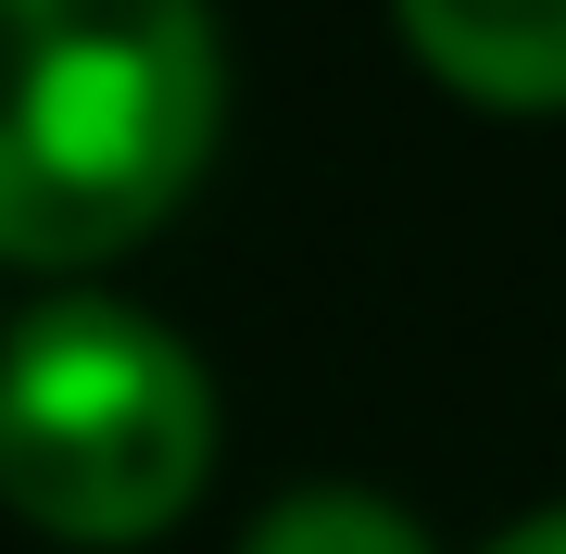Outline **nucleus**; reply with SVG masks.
I'll use <instances>...</instances> for the list:
<instances>
[{
    "label": "nucleus",
    "instance_id": "obj_5",
    "mask_svg": "<svg viewBox=\"0 0 566 554\" xmlns=\"http://www.w3.org/2000/svg\"><path fill=\"white\" fill-rule=\"evenodd\" d=\"M479 554H566V504H542V516H516L504 542H479Z\"/></svg>",
    "mask_w": 566,
    "mask_h": 554
},
{
    "label": "nucleus",
    "instance_id": "obj_2",
    "mask_svg": "<svg viewBox=\"0 0 566 554\" xmlns=\"http://www.w3.org/2000/svg\"><path fill=\"white\" fill-rule=\"evenodd\" d=\"M214 378L164 315L51 290L0 328V492L63 542H139L202 492Z\"/></svg>",
    "mask_w": 566,
    "mask_h": 554
},
{
    "label": "nucleus",
    "instance_id": "obj_1",
    "mask_svg": "<svg viewBox=\"0 0 566 554\" xmlns=\"http://www.w3.org/2000/svg\"><path fill=\"white\" fill-rule=\"evenodd\" d=\"M214 0H0V252L88 265L202 177Z\"/></svg>",
    "mask_w": 566,
    "mask_h": 554
},
{
    "label": "nucleus",
    "instance_id": "obj_4",
    "mask_svg": "<svg viewBox=\"0 0 566 554\" xmlns=\"http://www.w3.org/2000/svg\"><path fill=\"white\" fill-rule=\"evenodd\" d=\"M240 554H428V530H416V504L365 492V479H303L240 530Z\"/></svg>",
    "mask_w": 566,
    "mask_h": 554
},
{
    "label": "nucleus",
    "instance_id": "obj_3",
    "mask_svg": "<svg viewBox=\"0 0 566 554\" xmlns=\"http://www.w3.org/2000/svg\"><path fill=\"white\" fill-rule=\"evenodd\" d=\"M403 39L465 88L566 102V0H403Z\"/></svg>",
    "mask_w": 566,
    "mask_h": 554
}]
</instances>
